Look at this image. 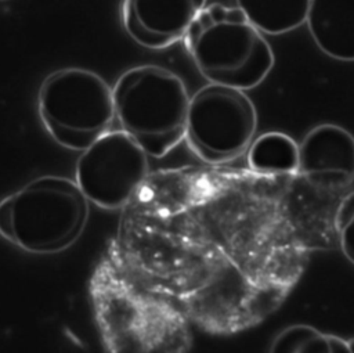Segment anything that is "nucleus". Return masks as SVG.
<instances>
[{
  "mask_svg": "<svg viewBox=\"0 0 354 353\" xmlns=\"http://www.w3.org/2000/svg\"><path fill=\"white\" fill-rule=\"evenodd\" d=\"M37 112L53 140L73 151L88 148L116 120L109 84L98 73L76 66L54 71L43 80Z\"/></svg>",
  "mask_w": 354,
  "mask_h": 353,
  "instance_id": "20e7f679",
  "label": "nucleus"
},
{
  "mask_svg": "<svg viewBox=\"0 0 354 353\" xmlns=\"http://www.w3.org/2000/svg\"><path fill=\"white\" fill-rule=\"evenodd\" d=\"M311 0H236L249 22L261 33H288L307 19Z\"/></svg>",
  "mask_w": 354,
  "mask_h": 353,
  "instance_id": "9d476101",
  "label": "nucleus"
},
{
  "mask_svg": "<svg viewBox=\"0 0 354 353\" xmlns=\"http://www.w3.org/2000/svg\"><path fill=\"white\" fill-rule=\"evenodd\" d=\"M297 172L318 187H342L354 179V137L342 126L322 123L299 144Z\"/></svg>",
  "mask_w": 354,
  "mask_h": 353,
  "instance_id": "6e6552de",
  "label": "nucleus"
},
{
  "mask_svg": "<svg viewBox=\"0 0 354 353\" xmlns=\"http://www.w3.org/2000/svg\"><path fill=\"white\" fill-rule=\"evenodd\" d=\"M88 215L75 180L41 176L0 201V235L25 252L51 255L77 241Z\"/></svg>",
  "mask_w": 354,
  "mask_h": 353,
  "instance_id": "f257e3e1",
  "label": "nucleus"
},
{
  "mask_svg": "<svg viewBox=\"0 0 354 353\" xmlns=\"http://www.w3.org/2000/svg\"><path fill=\"white\" fill-rule=\"evenodd\" d=\"M335 221L340 248L344 256L354 263V191L339 205Z\"/></svg>",
  "mask_w": 354,
  "mask_h": 353,
  "instance_id": "ddd939ff",
  "label": "nucleus"
},
{
  "mask_svg": "<svg viewBox=\"0 0 354 353\" xmlns=\"http://www.w3.org/2000/svg\"><path fill=\"white\" fill-rule=\"evenodd\" d=\"M248 165L261 174L293 173L299 166V145L285 133H264L250 144Z\"/></svg>",
  "mask_w": 354,
  "mask_h": 353,
  "instance_id": "9b49d317",
  "label": "nucleus"
},
{
  "mask_svg": "<svg viewBox=\"0 0 354 353\" xmlns=\"http://www.w3.org/2000/svg\"><path fill=\"white\" fill-rule=\"evenodd\" d=\"M256 129V108L242 90L210 83L191 97L185 140L207 163L238 158L250 147Z\"/></svg>",
  "mask_w": 354,
  "mask_h": 353,
  "instance_id": "39448f33",
  "label": "nucleus"
},
{
  "mask_svg": "<svg viewBox=\"0 0 354 353\" xmlns=\"http://www.w3.org/2000/svg\"><path fill=\"white\" fill-rule=\"evenodd\" d=\"M348 345H350V347H351V352L354 353V338L348 339Z\"/></svg>",
  "mask_w": 354,
  "mask_h": 353,
  "instance_id": "4468645a",
  "label": "nucleus"
},
{
  "mask_svg": "<svg viewBox=\"0 0 354 353\" xmlns=\"http://www.w3.org/2000/svg\"><path fill=\"white\" fill-rule=\"evenodd\" d=\"M306 24L324 54L354 61V0H311Z\"/></svg>",
  "mask_w": 354,
  "mask_h": 353,
  "instance_id": "1a4fd4ad",
  "label": "nucleus"
},
{
  "mask_svg": "<svg viewBox=\"0 0 354 353\" xmlns=\"http://www.w3.org/2000/svg\"><path fill=\"white\" fill-rule=\"evenodd\" d=\"M0 1H8V0H0Z\"/></svg>",
  "mask_w": 354,
  "mask_h": 353,
  "instance_id": "2eb2a0df",
  "label": "nucleus"
},
{
  "mask_svg": "<svg viewBox=\"0 0 354 353\" xmlns=\"http://www.w3.org/2000/svg\"><path fill=\"white\" fill-rule=\"evenodd\" d=\"M148 170V154L123 130H111L82 151L75 181L88 202L112 210L129 202Z\"/></svg>",
  "mask_w": 354,
  "mask_h": 353,
  "instance_id": "423d86ee",
  "label": "nucleus"
},
{
  "mask_svg": "<svg viewBox=\"0 0 354 353\" xmlns=\"http://www.w3.org/2000/svg\"><path fill=\"white\" fill-rule=\"evenodd\" d=\"M115 119L152 158L185 138L189 96L180 76L159 65L127 69L112 87Z\"/></svg>",
  "mask_w": 354,
  "mask_h": 353,
  "instance_id": "7ed1b4c3",
  "label": "nucleus"
},
{
  "mask_svg": "<svg viewBox=\"0 0 354 353\" xmlns=\"http://www.w3.org/2000/svg\"><path fill=\"white\" fill-rule=\"evenodd\" d=\"M206 0H123L122 21L127 35L151 50L184 39Z\"/></svg>",
  "mask_w": 354,
  "mask_h": 353,
  "instance_id": "0eeeda50",
  "label": "nucleus"
},
{
  "mask_svg": "<svg viewBox=\"0 0 354 353\" xmlns=\"http://www.w3.org/2000/svg\"><path fill=\"white\" fill-rule=\"evenodd\" d=\"M198 71L210 83L249 90L274 66V53L239 7L206 6L184 36Z\"/></svg>",
  "mask_w": 354,
  "mask_h": 353,
  "instance_id": "f03ea898",
  "label": "nucleus"
},
{
  "mask_svg": "<svg viewBox=\"0 0 354 353\" xmlns=\"http://www.w3.org/2000/svg\"><path fill=\"white\" fill-rule=\"evenodd\" d=\"M268 353H353L348 341L325 334L306 324H295L281 331Z\"/></svg>",
  "mask_w": 354,
  "mask_h": 353,
  "instance_id": "f8f14e48",
  "label": "nucleus"
}]
</instances>
